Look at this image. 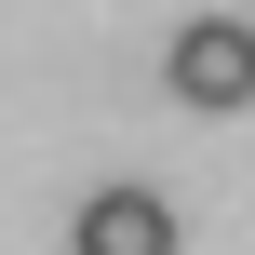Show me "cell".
Masks as SVG:
<instances>
[{
    "mask_svg": "<svg viewBox=\"0 0 255 255\" xmlns=\"http://www.w3.org/2000/svg\"><path fill=\"white\" fill-rule=\"evenodd\" d=\"M161 81H175V108H255V27L242 13H188Z\"/></svg>",
    "mask_w": 255,
    "mask_h": 255,
    "instance_id": "cell-1",
    "label": "cell"
},
{
    "mask_svg": "<svg viewBox=\"0 0 255 255\" xmlns=\"http://www.w3.org/2000/svg\"><path fill=\"white\" fill-rule=\"evenodd\" d=\"M67 255H175V202L161 188H94L81 229H67Z\"/></svg>",
    "mask_w": 255,
    "mask_h": 255,
    "instance_id": "cell-2",
    "label": "cell"
}]
</instances>
